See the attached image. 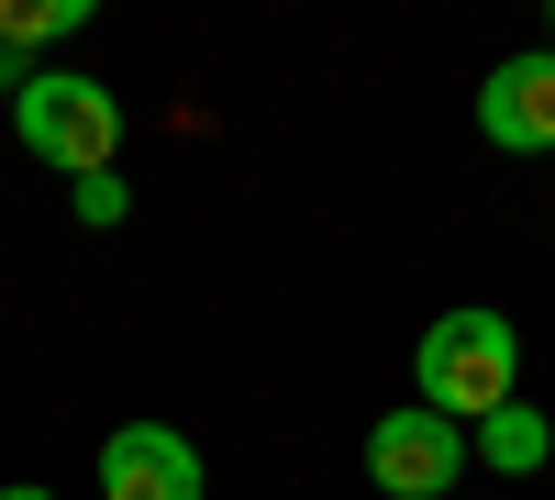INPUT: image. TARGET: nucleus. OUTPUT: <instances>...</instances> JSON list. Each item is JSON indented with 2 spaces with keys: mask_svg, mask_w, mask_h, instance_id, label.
Masks as SVG:
<instances>
[{
  "mask_svg": "<svg viewBox=\"0 0 555 500\" xmlns=\"http://www.w3.org/2000/svg\"><path fill=\"white\" fill-rule=\"evenodd\" d=\"M411 400L444 412V423H467V434L500 412V400H522V334H512V311H489V300L434 311L423 345H411Z\"/></svg>",
  "mask_w": 555,
  "mask_h": 500,
  "instance_id": "nucleus-1",
  "label": "nucleus"
},
{
  "mask_svg": "<svg viewBox=\"0 0 555 500\" xmlns=\"http://www.w3.org/2000/svg\"><path fill=\"white\" fill-rule=\"evenodd\" d=\"M12 133H23L44 167H67V178H112V156H122V101H112V78L44 67V78H23Z\"/></svg>",
  "mask_w": 555,
  "mask_h": 500,
  "instance_id": "nucleus-2",
  "label": "nucleus"
},
{
  "mask_svg": "<svg viewBox=\"0 0 555 500\" xmlns=\"http://www.w3.org/2000/svg\"><path fill=\"white\" fill-rule=\"evenodd\" d=\"M467 423L423 412V400H400V412L366 423V478H378V500H444L455 478H467Z\"/></svg>",
  "mask_w": 555,
  "mask_h": 500,
  "instance_id": "nucleus-3",
  "label": "nucleus"
},
{
  "mask_svg": "<svg viewBox=\"0 0 555 500\" xmlns=\"http://www.w3.org/2000/svg\"><path fill=\"white\" fill-rule=\"evenodd\" d=\"M101 500H211L201 489V445L178 423H112L101 445Z\"/></svg>",
  "mask_w": 555,
  "mask_h": 500,
  "instance_id": "nucleus-4",
  "label": "nucleus"
},
{
  "mask_svg": "<svg viewBox=\"0 0 555 500\" xmlns=\"http://www.w3.org/2000/svg\"><path fill=\"white\" fill-rule=\"evenodd\" d=\"M478 133L512 156H555V44H533V56H500L478 78Z\"/></svg>",
  "mask_w": 555,
  "mask_h": 500,
  "instance_id": "nucleus-5",
  "label": "nucleus"
},
{
  "mask_svg": "<svg viewBox=\"0 0 555 500\" xmlns=\"http://www.w3.org/2000/svg\"><path fill=\"white\" fill-rule=\"evenodd\" d=\"M467 445H478V467H500V478H533V467L555 457V423L533 412V400H500V412H489Z\"/></svg>",
  "mask_w": 555,
  "mask_h": 500,
  "instance_id": "nucleus-6",
  "label": "nucleus"
},
{
  "mask_svg": "<svg viewBox=\"0 0 555 500\" xmlns=\"http://www.w3.org/2000/svg\"><path fill=\"white\" fill-rule=\"evenodd\" d=\"M89 12L78 0H12V12H0V44H56V34H78Z\"/></svg>",
  "mask_w": 555,
  "mask_h": 500,
  "instance_id": "nucleus-7",
  "label": "nucleus"
},
{
  "mask_svg": "<svg viewBox=\"0 0 555 500\" xmlns=\"http://www.w3.org/2000/svg\"><path fill=\"white\" fill-rule=\"evenodd\" d=\"M122 211H133L122 178H78V222H122Z\"/></svg>",
  "mask_w": 555,
  "mask_h": 500,
  "instance_id": "nucleus-8",
  "label": "nucleus"
},
{
  "mask_svg": "<svg viewBox=\"0 0 555 500\" xmlns=\"http://www.w3.org/2000/svg\"><path fill=\"white\" fill-rule=\"evenodd\" d=\"M0 500H56V489H34V478H23V489H0Z\"/></svg>",
  "mask_w": 555,
  "mask_h": 500,
  "instance_id": "nucleus-9",
  "label": "nucleus"
}]
</instances>
